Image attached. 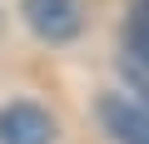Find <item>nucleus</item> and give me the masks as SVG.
I'll return each mask as SVG.
<instances>
[{
    "mask_svg": "<svg viewBox=\"0 0 149 144\" xmlns=\"http://www.w3.org/2000/svg\"><path fill=\"white\" fill-rule=\"evenodd\" d=\"M100 124L114 134V144H149V109L134 95H104L100 99Z\"/></svg>",
    "mask_w": 149,
    "mask_h": 144,
    "instance_id": "20e7f679",
    "label": "nucleus"
},
{
    "mask_svg": "<svg viewBox=\"0 0 149 144\" xmlns=\"http://www.w3.org/2000/svg\"><path fill=\"white\" fill-rule=\"evenodd\" d=\"M0 144H55V119L40 104L15 99L0 109Z\"/></svg>",
    "mask_w": 149,
    "mask_h": 144,
    "instance_id": "7ed1b4c3",
    "label": "nucleus"
},
{
    "mask_svg": "<svg viewBox=\"0 0 149 144\" xmlns=\"http://www.w3.org/2000/svg\"><path fill=\"white\" fill-rule=\"evenodd\" d=\"M119 75L129 80V95L149 109V0H129L119 30Z\"/></svg>",
    "mask_w": 149,
    "mask_h": 144,
    "instance_id": "f257e3e1",
    "label": "nucleus"
},
{
    "mask_svg": "<svg viewBox=\"0 0 149 144\" xmlns=\"http://www.w3.org/2000/svg\"><path fill=\"white\" fill-rule=\"evenodd\" d=\"M20 15L50 45H65V40H74V35L85 30V5H80V0H25Z\"/></svg>",
    "mask_w": 149,
    "mask_h": 144,
    "instance_id": "f03ea898",
    "label": "nucleus"
}]
</instances>
